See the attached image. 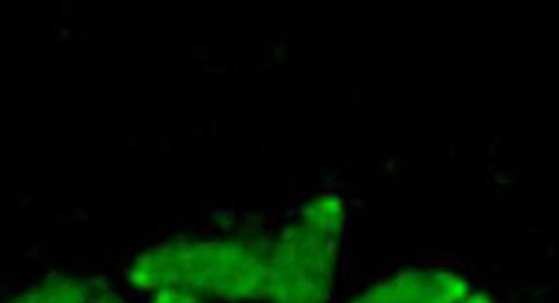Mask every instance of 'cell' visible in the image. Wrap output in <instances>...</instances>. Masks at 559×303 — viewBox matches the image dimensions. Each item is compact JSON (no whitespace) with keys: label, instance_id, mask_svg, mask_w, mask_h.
<instances>
[{"label":"cell","instance_id":"52a82bcc","mask_svg":"<svg viewBox=\"0 0 559 303\" xmlns=\"http://www.w3.org/2000/svg\"><path fill=\"white\" fill-rule=\"evenodd\" d=\"M92 303H128L126 300H121L120 296H116L112 292H105V294H97Z\"/></svg>","mask_w":559,"mask_h":303},{"label":"cell","instance_id":"277c9868","mask_svg":"<svg viewBox=\"0 0 559 303\" xmlns=\"http://www.w3.org/2000/svg\"><path fill=\"white\" fill-rule=\"evenodd\" d=\"M94 287L86 279H51L13 303H92Z\"/></svg>","mask_w":559,"mask_h":303},{"label":"cell","instance_id":"3957f363","mask_svg":"<svg viewBox=\"0 0 559 303\" xmlns=\"http://www.w3.org/2000/svg\"><path fill=\"white\" fill-rule=\"evenodd\" d=\"M471 281L448 268H407L360 292L350 303H461Z\"/></svg>","mask_w":559,"mask_h":303},{"label":"cell","instance_id":"7a4b0ae2","mask_svg":"<svg viewBox=\"0 0 559 303\" xmlns=\"http://www.w3.org/2000/svg\"><path fill=\"white\" fill-rule=\"evenodd\" d=\"M347 210L334 192H321L282 229L269 250V303H329L344 242Z\"/></svg>","mask_w":559,"mask_h":303},{"label":"cell","instance_id":"5b68a950","mask_svg":"<svg viewBox=\"0 0 559 303\" xmlns=\"http://www.w3.org/2000/svg\"><path fill=\"white\" fill-rule=\"evenodd\" d=\"M153 303H207L200 298L183 292L160 291L153 294Z\"/></svg>","mask_w":559,"mask_h":303},{"label":"cell","instance_id":"6da1fadb","mask_svg":"<svg viewBox=\"0 0 559 303\" xmlns=\"http://www.w3.org/2000/svg\"><path fill=\"white\" fill-rule=\"evenodd\" d=\"M271 242L254 239L168 241L147 247L129 266V281L144 291H174L200 300H265Z\"/></svg>","mask_w":559,"mask_h":303},{"label":"cell","instance_id":"8992f818","mask_svg":"<svg viewBox=\"0 0 559 303\" xmlns=\"http://www.w3.org/2000/svg\"><path fill=\"white\" fill-rule=\"evenodd\" d=\"M461 303H495L492 302V298L489 294H485V292H471L468 296L464 298Z\"/></svg>","mask_w":559,"mask_h":303}]
</instances>
